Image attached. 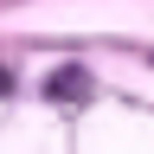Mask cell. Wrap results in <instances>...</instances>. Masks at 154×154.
<instances>
[{
    "label": "cell",
    "mask_w": 154,
    "mask_h": 154,
    "mask_svg": "<svg viewBox=\"0 0 154 154\" xmlns=\"http://www.w3.org/2000/svg\"><path fill=\"white\" fill-rule=\"evenodd\" d=\"M51 96H58V103H64V96H90V71L84 64H64V71L51 77Z\"/></svg>",
    "instance_id": "cell-1"
}]
</instances>
